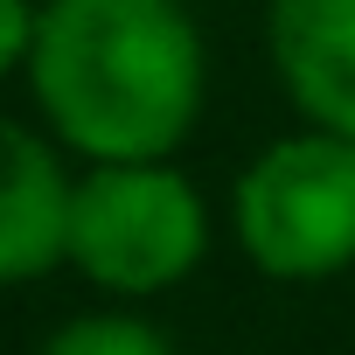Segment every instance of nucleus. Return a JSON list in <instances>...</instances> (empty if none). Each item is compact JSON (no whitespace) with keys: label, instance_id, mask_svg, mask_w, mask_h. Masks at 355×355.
Segmentation results:
<instances>
[{"label":"nucleus","instance_id":"obj_1","mask_svg":"<svg viewBox=\"0 0 355 355\" xmlns=\"http://www.w3.org/2000/svg\"><path fill=\"white\" fill-rule=\"evenodd\" d=\"M28 91L84 167L174 160L209 98V49L189 0H35Z\"/></svg>","mask_w":355,"mask_h":355},{"label":"nucleus","instance_id":"obj_2","mask_svg":"<svg viewBox=\"0 0 355 355\" xmlns=\"http://www.w3.org/2000/svg\"><path fill=\"white\" fill-rule=\"evenodd\" d=\"M209 258V202L174 160H91L70 189V251L98 293L153 300Z\"/></svg>","mask_w":355,"mask_h":355},{"label":"nucleus","instance_id":"obj_3","mask_svg":"<svg viewBox=\"0 0 355 355\" xmlns=\"http://www.w3.org/2000/svg\"><path fill=\"white\" fill-rule=\"evenodd\" d=\"M237 251L279 286H320L355 265V146L334 132L272 139L230 189Z\"/></svg>","mask_w":355,"mask_h":355},{"label":"nucleus","instance_id":"obj_4","mask_svg":"<svg viewBox=\"0 0 355 355\" xmlns=\"http://www.w3.org/2000/svg\"><path fill=\"white\" fill-rule=\"evenodd\" d=\"M265 49L293 112L355 146V0H272Z\"/></svg>","mask_w":355,"mask_h":355},{"label":"nucleus","instance_id":"obj_5","mask_svg":"<svg viewBox=\"0 0 355 355\" xmlns=\"http://www.w3.org/2000/svg\"><path fill=\"white\" fill-rule=\"evenodd\" d=\"M70 189L56 139L0 112V286H28L70 251Z\"/></svg>","mask_w":355,"mask_h":355},{"label":"nucleus","instance_id":"obj_6","mask_svg":"<svg viewBox=\"0 0 355 355\" xmlns=\"http://www.w3.org/2000/svg\"><path fill=\"white\" fill-rule=\"evenodd\" d=\"M42 355H174V341L146 320V313H77V320H63L49 341H42Z\"/></svg>","mask_w":355,"mask_h":355},{"label":"nucleus","instance_id":"obj_7","mask_svg":"<svg viewBox=\"0 0 355 355\" xmlns=\"http://www.w3.org/2000/svg\"><path fill=\"white\" fill-rule=\"evenodd\" d=\"M28 49H35V0H0V84L28 70Z\"/></svg>","mask_w":355,"mask_h":355}]
</instances>
